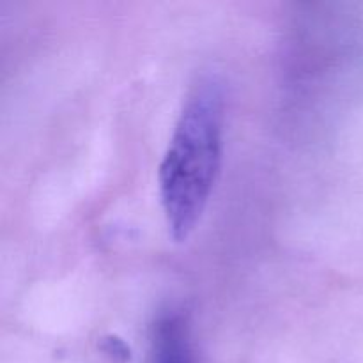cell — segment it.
Instances as JSON below:
<instances>
[{"instance_id": "obj_1", "label": "cell", "mask_w": 363, "mask_h": 363, "mask_svg": "<svg viewBox=\"0 0 363 363\" xmlns=\"http://www.w3.org/2000/svg\"><path fill=\"white\" fill-rule=\"evenodd\" d=\"M225 101L215 77L199 78L184 98L158 169L160 201L169 234H194L215 191L223 160Z\"/></svg>"}, {"instance_id": "obj_2", "label": "cell", "mask_w": 363, "mask_h": 363, "mask_svg": "<svg viewBox=\"0 0 363 363\" xmlns=\"http://www.w3.org/2000/svg\"><path fill=\"white\" fill-rule=\"evenodd\" d=\"M152 363H194L186 315L169 307L158 314L151 330Z\"/></svg>"}]
</instances>
